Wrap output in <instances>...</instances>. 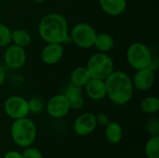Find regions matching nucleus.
Listing matches in <instances>:
<instances>
[{
	"label": "nucleus",
	"mask_w": 159,
	"mask_h": 158,
	"mask_svg": "<svg viewBox=\"0 0 159 158\" xmlns=\"http://www.w3.org/2000/svg\"><path fill=\"white\" fill-rule=\"evenodd\" d=\"M72 38V43L80 48L88 49L93 47L94 40L96 37V31L87 22H78L72 28L69 33Z\"/></svg>",
	"instance_id": "423d86ee"
},
{
	"label": "nucleus",
	"mask_w": 159,
	"mask_h": 158,
	"mask_svg": "<svg viewBox=\"0 0 159 158\" xmlns=\"http://www.w3.org/2000/svg\"><path fill=\"white\" fill-rule=\"evenodd\" d=\"M38 33L46 43L63 44L69 35L67 20L60 13H48L41 19L38 25Z\"/></svg>",
	"instance_id": "f03ea898"
},
{
	"label": "nucleus",
	"mask_w": 159,
	"mask_h": 158,
	"mask_svg": "<svg viewBox=\"0 0 159 158\" xmlns=\"http://www.w3.org/2000/svg\"><path fill=\"white\" fill-rule=\"evenodd\" d=\"M46 0H33V2H34V3H37V4H42V3H44Z\"/></svg>",
	"instance_id": "c85d7f7f"
},
{
	"label": "nucleus",
	"mask_w": 159,
	"mask_h": 158,
	"mask_svg": "<svg viewBox=\"0 0 159 158\" xmlns=\"http://www.w3.org/2000/svg\"><path fill=\"white\" fill-rule=\"evenodd\" d=\"M4 158H22L21 154L16 152V151H10V152H7Z\"/></svg>",
	"instance_id": "bb28decb"
},
{
	"label": "nucleus",
	"mask_w": 159,
	"mask_h": 158,
	"mask_svg": "<svg viewBox=\"0 0 159 158\" xmlns=\"http://www.w3.org/2000/svg\"><path fill=\"white\" fill-rule=\"evenodd\" d=\"M147 130L152 136L158 135L159 132V122L157 118L151 119L147 123Z\"/></svg>",
	"instance_id": "b1692460"
},
{
	"label": "nucleus",
	"mask_w": 159,
	"mask_h": 158,
	"mask_svg": "<svg viewBox=\"0 0 159 158\" xmlns=\"http://www.w3.org/2000/svg\"><path fill=\"white\" fill-rule=\"evenodd\" d=\"M28 104H29L30 112H32L34 114H38V113L42 112V110L44 108V102L39 98L31 99L30 101H28Z\"/></svg>",
	"instance_id": "5701e85b"
},
{
	"label": "nucleus",
	"mask_w": 159,
	"mask_h": 158,
	"mask_svg": "<svg viewBox=\"0 0 159 158\" xmlns=\"http://www.w3.org/2000/svg\"><path fill=\"white\" fill-rule=\"evenodd\" d=\"M6 80V74H5V70L3 69V67L0 65V87L4 84Z\"/></svg>",
	"instance_id": "cd10ccee"
},
{
	"label": "nucleus",
	"mask_w": 159,
	"mask_h": 158,
	"mask_svg": "<svg viewBox=\"0 0 159 158\" xmlns=\"http://www.w3.org/2000/svg\"><path fill=\"white\" fill-rule=\"evenodd\" d=\"M70 110L69 102L63 94H57L51 97L47 104V111L48 115L55 119L64 117Z\"/></svg>",
	"instance_id": "1a4fd4ad"
},
{
	"label": "nucleus",
	"mask_w": 159,
	"mask_h": 158,
	"mask_svg": "<svg viewBox=\"0 0 159 158\" xmlns=\"http://www.w3.org/2000/svg\"><path fill=\"white\" fill-rule=\"evenodd\" d=\"M62 94L66 97L71 109H80L85 104L81 87L75 86L70 82L64 87Z\"/></svg>",
	"instance_id": "ddd939ff"
},
{
	"label": "nucleus",
	"mask_w": 159,
	"mask_h": 158,
	"mask_svg": "<svg viewBox=\"0 0 159 158\" xmlns=\"http://www.w3.org/2000/svg\"><path fill=\"white\" fill-rule=\"evenodd\" d=\"M6 47L7 48L4 53V61L6 65L12 70H18L23 67L27 59L24 47L14 44H9Z\"/></svg>",
	"instance_id": "6e6552de"
},
{
	"label": "nucleus",
	"mask_w": 159,
	"mask_h": 158,
	"mask_svg": "<svg viewBox=\"0 0 159 158\" xmlns=\"http://www.w3.org/2000/svg\"><path fill=\"white\" fill-rule=\"evenodd\" d=\"M21 156L22 158H43L40 151L35 148H27Z\"/></svg>",
	"instance_id": "393cba45"
},
{
	"label": "nucleus",
	"mask_w": 159,
	"mask_h": 158,
	"mask_svg": "<svg viewBox=\"0 0 159 158\" xmlns=\"http://www.w3.org/2000/svg\"><path fill=\"white\" fill-rule=\"evenodd\" d=\"M93 47H95L99 52L107 53L115 47V38L108 33L97 34Z\"/></svg>",
	"instance_id": "dca6fc26"
},
{
	"label": "nucleus",
	"mask_w": 159,
	"mask_h": 158,
	"mask_svg": "<svg viewBox=\"0 0 159 158\" xmlns=\"http://www.w3.org/2000/svg\"><path fill=\"white\" fill-rule=\"evenodd\" d=\"M10 134L16 144L20 147H28L36 138V127L30 118L15 119L10 128Z\"/></svg>",
	"instance_id": "7ed1b4c3"
},
{
	"label": "nucleus",
	"mask_w": 159,
	"mask_h": 158,
	"mask_svg": "<svg viewBox=\"0 0 159 158\" xmlns=\"http://www.w3.org/2000/svg\"><path fill=\"white\" fill-rule=\"evenodd\" d=\"M105 136L111 143H118L123 136V130L117 122H109L105 126Z\"/></svg>",
	"instance_id": "6ab92c4d"
},
{
	"label": "nucleus",
	"mask_w": 159,
	"mask_h": 158,
	"mask_svg": "<svg viewBox=\"0 0 159 158\" xmlns=\"http://www.w3.org/2000/svg\"><path fill=\"white\" fill-rule=\"evenodd\" d=\"M128 63L134 70L151 68L154 62V57L151 49L144 43L134 42L127 49Z\"/></svg>",
	"instance_id": "20e7f679"
},
{
	"label": "nucleus",
	"mask_w": 159,
	"mask_h": 158,
	"mask_svg": "<svg viewBox=\"0 0 159 158\" xmlns=\"http://www.w3.org/2000/svg\"><path fill=\"white\" fill-rule=\"evenodd\" d=\"M63 45L59 43H47L41 51V60L47 65H54L63 57Z\"/></svg>",
	"instance_id": "9b49d317"
},
{
	"label": "nucleus",
	"mask_w": 159,
	"mask_h": 158,
	"mask_svg": "<svg viewBox=\"0 0 159 158\" xmlns=\"http://www.w3.org/2000/svg\"><path fill=\"white\" fill-rule=\"evenodd\" d=\"M11 42L14 45L25 48L31 44L32 36L25 29H16L11 31Z\"/></svg>",
	"instance_id": "a211bd4d"
},
{
	"label": "nucleus",
	"mask_w": 159,
	"mask_h": 158,
	"mask_svg": "<svg viewBox=\"0 0 159 158\" xmlns=\"http://www.w3.org/2000/svg\"><path fill=\"white\" fill-rule=\"evenodd\" d=\"M140 107L145 114H156L159 110V99L157 96H147L141 102Z\"/></svg>",
	"instance_id": "aec40b11"
},
{
	"label": "nucleus",
	"mask_w": 159,
	"mask_h": 158,
	"mask_svg": "<svg viewBox=\"0 0 159 158\" xmlns=\"http://www.w3.org/2000/svg\"><path fill=\"white\" fill-rule=\"evenodd\" d=\"M102 10L112 17H117L124 13L127 8L126 0H99Z\"/></svg>",
	"instance_id": "2eb2a0df"
},
{
	"label": "nucleus",
	"mask_w": 159,
	"mask_h": 158,
	"mask_svg": "<svg viewBox=\"0 0 159 158\" xmlns=\"http://www.w3.org/2000/svg\"><path fill=\"white\" fill-rule=\"evenodd\" d=\"M134 88L140 91L149 90L155 83V74L152 68L137 70L132 79Z\"/></svg>",
	"instance_id": "f8f14e48"
},
{
	"label": "nucleus",
	"mask_w": 159,
	"mask_h": 158,
	"mask_svg": "<svg viewBox=\"0 0 159 158\" xmlns=\"http://www.w3.org/2000/svg\"><path fill=\"white\" fill-rule=\"evenodd\" d=\"M106 97L117 105L128 103L132 98L134 87L129 75L122 71H114L106 79Z\"/></svg>",
	"instance_id": "f257e3e1"
},
{
	"label": "nucleus",
	"mask_w": 159,
	"mask_h": 158,
	"mask_svg": "<svg viewBox=\"0 0 159 158\" xmlns=\"http://www.w3.org/2000/svg\"><path fill=\"white\" fill-rule=\"evenodd\" d=\"M96 116V121H97V124H100L102 126H106L108 123H109V119H108V116L105 115V114H102V113H100L98 114Z\"/></svg>",
	"instance_id": "a878e982"
},
{
	"label": "nucleus",
	"mask_w": 159,
	"mask_h": 158,
	"mask_svg": "<svg viewBox=\"0 0 159 158\" xmlns=\"http://www.w3.org/2000/svg\"><path fill=\"white\" fill-rule=\"evenodd\" d=\"M4 110L7 116L12 119L26 117L30 113L28 101L20 96H10L4 103Z\"/></svg>",
	"instance_id": "0eeeda50"
},
{
	"label": "nucleus",
	"mask_w": 159,
	"mask_h": 158,
	"mask_svg": "<svg viewBox=\"0 0 159 158\" xmlns=\"http://www.w3.org/2000/svg\"><path fill=\"white\" fill-rule=\"evenodd\" d=\"M85 91L88 97L93 101H101L106 97V86L102 79L90 78L85 85Z\"/></svg>",
	"instance_id": "4468645a"
},
{
	"label": "nucleus",
	"mask_w": 159,
	"mask_h": 158,
	"mask_svg": "<svg viewBox=\"0 0 159 158\" xmlns=\"http://www.w3.org/2000/svg\"><path fill=\"white\" fill-rule=\"evenodd\" d=\"M97 125L95 115L91 113H85L75 119L74 123V130L79 136H87L95 130Z\"/></svg>",
	"instance_id": "9d476101"
},
{
	"label": "nucleus",
	"mask_w": 159,
	"mask_h": 158,
	"mask_svg": "<svg viewBox=\"0 0 159 158\" xmlns=\"http://www.w3.org/2000/svg\"><path fill=\"white\" fill-rule=\"evenodd\" d=\"M11 43V30L0 22V47H6Z\"/></svg>",
	"instance_id": "4be33fe9"
},
{
	"label": "nucleus",
	"mask_w": 159,
	"mask_h": 158,
	"mask_svg": "<svg viewBox=\"0 0 159 158\" xmlns=\"http://www.w3.org/2000/svg\"><path fill=\"white\" fill-rule=\"evenodd\" d=\"M91 78L86 66H78L75 68L70 74V82L78 87H85V85Z\"/></svg>",
	"instance_id": "f3484780"
},
{
	"label": "nucleus",
	"mask_w": 159,
	"mask_h": 158,
	"mask_svg": "<svg viewBox=\"0 0 159 158\" xmlns=\"http://www.w3.org/2000/svg\"><path fill=\"white\" fill-rule=\"evenodd\" d=\"M145 154L148 158H159V136H152L145 145Z\"/></svg>",
	"instance_id": "412c9836"
},
{
	"label": "nucleus",
	"mask_w": 159,
	"mask_h": 158,
	"mask_svg": "<svg viewBox=\"0 0 159 158\" xmlns=\"http://www.w3.org/2000/svg\"><path fill=\"white\" fill-rule=\"evenodd\" d=\"M87 69L91 78L106 79L115 70L114 61L107 53H95L88 61Z\"/></svg>",
	"instance_id": "39448f33"
}]
</instances>
